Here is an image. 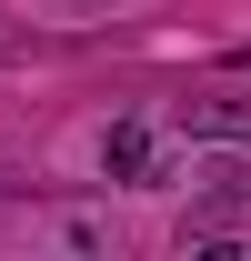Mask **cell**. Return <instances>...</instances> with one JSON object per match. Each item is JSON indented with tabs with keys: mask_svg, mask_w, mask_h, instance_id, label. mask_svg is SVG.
<instances>
[{
	"mask_svg": "<svg viewBox=\"0 0 251 261\" xmlns=\"http://www.w3.org/2000/svg\"><path fill=\"white\" fill-rule=\"evenodd\" d=\"M101 171L141 181V171H151V130H111V141H101Z\"/></svg>",
	"mask_w": 251,
	"mask_h": 261,
	"instance_id": "cell-1",
	"label": "cell"
},
{
	"mask_svg": "<svg viewBox=\"0 0 251 261\" xmlns=\"http://www.w3.org/2000/svg\"><path fill=\"white\" fill-rule=\"evenodd\" d=\"M241 70H251V50H241Z\"/></svg>",
	"mask_w": 251,
	"mask_h": 261,
	"instance_id": "cell-2",
	"label": "cell"
}]
</instances>
